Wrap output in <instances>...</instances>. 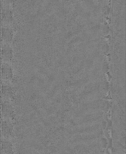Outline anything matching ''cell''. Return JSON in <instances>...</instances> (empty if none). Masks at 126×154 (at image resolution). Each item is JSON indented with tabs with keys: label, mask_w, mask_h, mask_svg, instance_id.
Listing matches in <instances>:
<instances>
[{
	"label": "cell",
	"mask_w": 126,
	"mask_h": 154,
	"mask_svg": "<svg viewBox=\"0 0 126 154\" xmlns=\"http://www.w3.org/2000/svg\"><path fill=\"white\" fill-rule=\"evenodd\" d=\"M1 154H13V147L9 139L1 137Z\"/></svg>",
	"instance_id": "obj_2"
},
{
	"label": "cell",
	"mask_w": 126,
	"mask_h": 154,
	"mask_svg": "<svg viewBox=\"0 0 126 154\" xmlns=\"http://www.w3.org/2000/svg\"><path fill=\"white\" fill-rule=\"evenodd\" d=\"M13 126L8 119L5 118L2 122L1 137L9 139L12 135Z\"/></svg>",
	"instance_id": "obj_1"
},
{
	"label": "cell",
	"mask_w": 126,
	"mask_h": 154,
	"mask_svg": "<svg viewBox=\"0 0 126 154\" xmlns=\"http://www.w3.org/2000/svg\"><path fill=\"white\" fill-rule=\"evenodd\" d=\"M2 86V93L3 95L6 97L10 96L11 93V87L7 84H3Z\"/></svg>",
	"instance_id": "obj_5"
},
{
	"label": "cell",
	"mask_w": 126,
	"mask_h": 154,
	"mask_svg": "<svg viewBox=\"0 0 126 154\" xmlns=\"http://www.w3.org/2000/svg\"><path fill=\"white\" fill-rule=\"evenodd\" d=\"M2 107L3 115L5 117V118L8 116H10L11 113L12 109L9 103H5L2 105Z\"/></svg>",
	"instance_id": "obj_4"
},
{
	"label": "cell",
	"mask_w": 126,
	"mask_h": 154,
	"mask_svg": "<svg viewBox=\"0 0 126 154\" xmlns=\"http://www.w3.org/2000/svg\"><path fill=\"white\" fill-rule=\"evenodd\" d=\"M2 69V79L5 80L11 79L12 77V73L9 66L5 65L3 66Z\"/></svg>",
	"instance_id": "obj_3"
}]
</instances>
